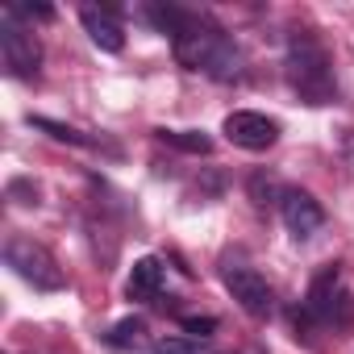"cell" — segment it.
<instances>
[{
    "mask_svg": "<svg viewBox=\"0 0 354 354\" xmlns=\"http://www.w3.org/2000/svg\"><path fill=\"white\" fill-rule=\"evenodd\" d=\"M9 17H38V21H50L55 9H50V5H9Z\"/></svg>",
    "mask_w": 354,
    "mask_h": 354,
    "instance_id": "obj_17",
    "label": "cell"
},
{
    "mask_svg": "<svg viewBox=\"0 0 354 354\" xmlns=\"http://www.w3.org/2000/svg\"><path fill=\"white\" fill-rule=\"evenodd\" d=\"M250 192H254V201H259V205H271L267 196L275 192V184H271V180H263V175H254V180H250Z\"/></svg>",
    "mask_w": 354,
    "mask_h": 354,
    "instance_id": "obj_18",
    "label": "cell"
},
{
    "mask_svg": "<svg viewBox=\"0 0 354 354\" xmlns=\"http://www.w3.org/2000/svg\"><path fill=\"white\" fill-rule=\"evenodd\" d=\"M221 129H225V138H230L234 146H242V150H271V146L279 142V125H275L271 117H263V113H250V109L230 113Z\"/></svg>",
    "mask_w": 354,
    "mask_h": 354,
    "instance_id": "obj_7",
    "label": "cell"
},
{
    "mask_svg": "<svg viewBox=\"0 0 354 354\" xmlns=\"http://www.w3.org/2000/svg\"><path fill=\"white\" fill-rule=\"evenodd\" d=\"M80 21H84L88 38H92L100 50H109V55H121V50H125V30H121V21H117L113 13H104V9H96V5H88V9L80 13Z\"/></svg>",
    "mask_w": 354,
    "mask_h": 354,
    "instance_id": "obj_9",
    "label": "cell"
},
{
    "mask_svg": "<svg viewBox=\"0 0 354 354\" xmlns=\"http://www.w3.org/2000/svg\"><path fill=\"white\" fill-rule=\"evenodd\" d=\"M288 80H292V88H296L308 104L333 100V67H329L325 46H321L313 34L292 38V46H288Z\"/></svg>",
    "mask_w": 354,
    "mask_h": 354,
    "instance_id": "obj_2",
    "label": "cell"
},
{
    "mask_svg": "<svg viewBox=\"0 0 354 354\" xmlns=\"http://www.w3.org/2000/svg\"><path fill=\"white\" fill-rule=\"evenodd\" d=\"M180 325H184V333H192V337H209V333L217 329V317H184Z\"/></svg>",
    "mask_w": 354,
    "mask_h": 354,
    "instance_id": "obj_16",
    "label": "cell"
},
{
    "mask_svg": "<svg viewBox=\"0 0 354 354\" xmlns=\"http://www.w3.org/2000/svg\"><path fill=\"white\" fill-rule=\"evenodd\" d=\"M30 125H34V129H42V133H50L55 142H67V146H92V138H88V133H80V129H71V125H63V121L30 117Z\"/></svg>",
    "mask_w": 354,
    "mask_h": 354,
    "instance_id": "obj_13",
    "label": "cell"
},
{
    "mask_svg": "<svg viewBox=\"0 0 354 354\" xmlns=\"http://www.w3.org/2000/svg\"><path fill=\"white\" fill-rule=\"evenodd\" d=\"M0 55H5L9 75H17V80H30V75H38V67H42V46H38V38H34L30 30H21L13 17L0 26Z\"/></svg>",
    "mask_w": 354,
    "mask_h": 354,
    "instance_id": "obj_6",
    "label": "cell"
},
{
    "mask_svg": "<svg viewBox=\"0 0 354 354\" xmlns=\"http://www.w3.org/2000/svg\"><path fill=\"white\" fill-rule=\"evenodd\" d=\"M162 283H167V267H162V259L146 254V259H138V263L129 267L125 292H129V300H158Z\"/></svg>",
    "mask_w": 354,
    "mask_h": 354,
    "instance_id": "obj_10",
    "label": "cell"
},
{
    "mask_svg": "<svg viewBox=\"0 0 354 354\" xmlns=\"http://www.w3.org/2000/svg\"><path fill=\"white\" fill-rule=\"evenodd\" d=\"M142 354H201V342L196 337H180V333H167V337L142 346Z\"/></svg>",
    "mask_w": 354,
    "mask_h": 354,
    "instance_id": "obj_14",
    "label": "cell"
},
{
    "mask_svg": "<svg viewBox=\"0 0 354 354\" xmlns=\"http://www.w3.org/2000/svg\"><path fill=\"white\" fill-rule=\"evenodd\" d=\"M158 142L184 154H213V138L201 129H158Z\"/></svg>",
    "mask_w": 354,
    "mask_h": 354,
    "instance_id": "obj_11",
    "label": "cell"
},
{
    "mask_svg": "<svg viewBox=\"0 0 354 354\" xmlns=\"http://www.w3.org/2000/svg\"><path fill=\"white\" fill-rule=\"evenodd\" d=\"M9 201H17V205H38V184H34V180H13V184H9Z\"/></svg>",
    "mask_w": 354,
    "mask_h": 354,
    "instance_id": "obj_15",
    "label": "cell"
},
{
    "mask_svg": "<svg viewBox=\"0 0 354 354\" xmlns=\"http://www.w3.org/2000/svg\"><path fill=\"white\" fill-rule=\"evenodd\" d=\"M304 317H308V321H317V325L350 329V321H354V300H350V292L342 288V271H337L333 263H329V267H321V275L308 283Z\"/></svg>",
    "mask_w": 354,
    "mask_h": 354,
    "instance_id": "obj_3",
    "label": "cell"
},
{
    "mask_svg": "<svg viewBox=\"0 0 354 354\" xmlns=\"http://www.w3.org/2000/svg\"><path fill=\"white\" fill-rule=\"evenodd\" d=\"M5 263L26 279V283H34L38 292H59L67 279H63V267L55 263V254L42 246V242H34V238H9L5 242Z\"/></svg>",
    "mask_w": 354,
    "mask_h": 354,
    "instance_id": "obj_4",
    "label": "cell"
},
{
    "mask_svg": "<svg viewBox=\"0 0 354 354\" xmlns=\"http://www.w3.org/2000/svg\"><path fill=\"white\" fill-rule=\"evenodd\" d=\"M225 288H230V296L238 300V308L246 317L263 321V317L275 313V292L254 267H225Z\"/></svg>",
    "mask_w": 354,
    "mask_h": 354,
    "instance_id": "obj_5",
    "label": "cell"
},
{
    "mask_svg": "<svg viewBox=\"0 0 354 354\" xmlns=\"http://www.w3.org/2000/svg\"><path fill=\"white\" fill-rule=\"evenodd\" d=\"M175 42V59H180L188 71H209L213 80H234L242 71V55L238 46L209 21H201L196 13H188V21L180 26Z\"/></svg>",
    "mask_w": 354,
    "mask_h": 354,
    "instance_id": "obj_1",
    "label": "cell"
},
{
    "mask_svg": "<svg viewBox=\"0 0 354 354\" xmlns=\"http://www.w3.org/2000/svg\"><path fill=\"white\" fill-rule=\"evenodd\" d=\"M142 333H146V321H142V317H125V321H117V325L104 333V346H109V350H133V346L142 342Z\"/></svg>",
    "mask_w": 354,
    "mask_h": 354,
    "instance_id": "obj_12",
    "label": "cell"
},
{
    "mask_svg": "<svg viewBox=\"0 0 354 354\" xmlns=\"http://www.w3.org/2000/svg\"><path fill=\"white\" fill-rule=\"evenodd\" d=\"M279 213H283V225H288L296 238H313V234L325 225V209H321L308 192H300V188H288V192L279 196Z\"/></svg>",
    "mask_w": 354,
    "mask_h": 354,
    "instance_id": "obj_8",
    "label": "cell"
}]
</instances>
